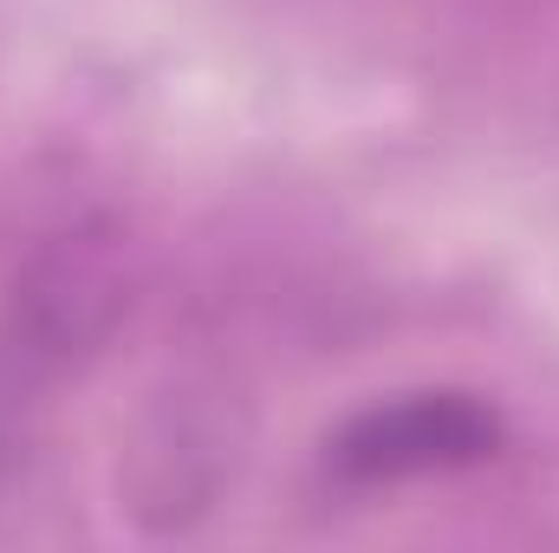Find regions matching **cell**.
Wrapping results in <instances>:
<instances>
[{"label": "cell", "mask_w": 559, "mask_h": 553, "mask_svg": "<svg viewBox=\"0 0 559 553\" xmlns=\"http://www.w3.org/2000/svg\"><path fill=\"white\" fill-rule=\"evenodd\" d=\"M124 313V268L111 235L72 228L46 242L0 306V423L46 404V391L79 372Z\"/></svg>", "instance_id": "cell-1"}, {"label": "cell", "mask_w": 559, "mask_h": 553, "mask_svg": "<svg viewBox=\"0 0 559 553\" xmlns=\"http://www.w3.org/2000/svg\"><path fill=\"white\" fill-rule=\"evenodd\" d=\"M508 443V423L475 391H411L391 404H365L325 436V469L338 482L378 489V482H417L495 462Z\"/></svg>", "instance_id": "cell-2"}]
</instances>
